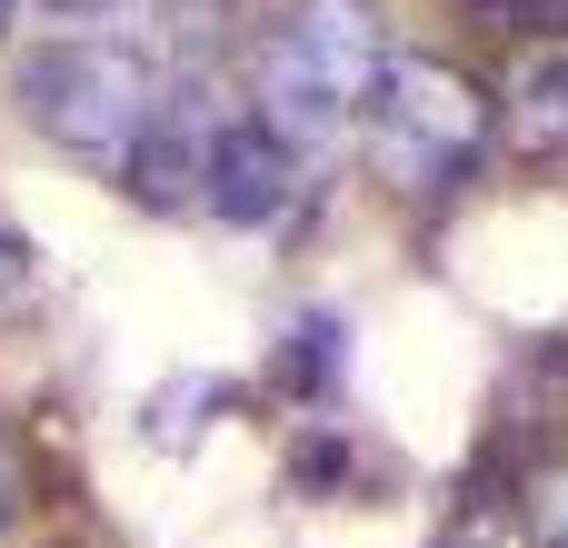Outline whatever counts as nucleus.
Instances as JSON below:
<instances>
[{
	"mask_svg": "<svg viewBox=\"0 0 568 548\" xmlns=\"http://www.w3.org/2000/svg\"><path fill=\"white\" fill-rule=\"evenodd\" d=\"M300 200V140H280L260 110H220L200 140V210L230 230H270Z\"/></svg>",
	"mask_w": 568,
	"mask_h": 548,
	"instance_id": "obj_4",
	"label": "nucleus"
},
{
	"mask_svg": "<svg viewBox=\"0 0 568 548\" xmlns=\"http://www.w3.org/2000/svg\"><path fill=\"white\" fill-rule=\"evenodd\" d=\"M369 150H379V170L399 180V190H459L469 180V160L489 150V100L469 90V70H449V60H389V80H379V100H369Z\"/></svg>",
	"mask_w": 568,
	"mask_h": 548,
	"instance_id": "obj_3",
	"label": "nucleus"
},
{
	"mask_svg": "<svg viewBox=\"0 0 568 548\" xmlns=\"http://www.w3.org/2000/svg\"><path fill=\"white\" fill-rule=\"evenodd\" d=\"M389 20L369 0H290L260 40V120L300 150L339 140L369 120L379 80H389Z\"/></svg>",
	"mask_w": 568,
	"mask_h": 548,
	"instance_id": "obj_1",
	"label": "nucleus"
},
{
	"mask_svg": "<svg viewBox=\"0 0 568 548\" xmlns=\"http://www.w3.org/2000/svg\"><path fill=\"white\" fill-rule=\"evenodd\" d=\"M10 519H20V459L0 449V529H10Z\"/></svg>",
	"mask_w": 568,
	"mask_h": 548,
	"instance_id": "obj_6",
	"label": "nucleus"
},
{
	"mask_svg": "<svg viewBox=\"0 0 568 548\" xmlns=\"http://www.w3.org/2000/svg\"><path fill=\"white\" fill-rule=\"evenodd\" d=\"M50 10H120V0H50Z\"/></svg>",
	"mask_w": 568,
	"mask_h": 548,
	"instance_id": "obj_8",
	"label": "nucleus"
},
{
	"mask_svg": "<svg viewBox=\"0 0 568 548\" xmlns=\"http://www.w3.org/2000/svg\"><path fill=\"white\" fill-rule=\"evenodd\" d=\"M499 130H509L519 160H568V40H539V50L509 70Z\"/></svg>",
	"mask_w": 568,
	"mask_h": 548,
	"instance_id": "obj_5",
	"label": "nucleus"
},
{
	"mask_svg": "<svg viewBox=\"0 0 568 548\" xmlns=\"http://www.w3.org/2000/svg\"><path fill=\"white\" fill-rule=\"evenodd\" d=\"M549 548H568V529H559V539H549Z\"/></svg>",
	"mask_w": 568,
	"mask_h": 548,
	"instance_id": "obj_9",
	"label": "nucleus"
},
{
	"mask_svg": "<svg viewBox=\"0 0 568 548\" xmlns=\"http://www.w3.org/2000/svg\"><path fill=\"white\" fill-rule=\"evenodd\" d=\"M10 90H20V120L50 150L90 160V170H120L140 150V130L160 120V100H170L160 70L140 50H120V40H40Z\"/></svg>",
	"mask_w": 568,
	"mask_h": 548,
	"instance_id": "obj_2",
	"label": "nucleus"
},
{
	"mask_svg": "<svg viewBox=\"0 0 568 548\" xmlns=\"http://www.w3.org/2000/svg\"><path fill=\"white\" fill-rule=\"evenodd\" d=\"M10 30H20V0H0V40H10Z\"/></svg>",
	"mask_w": 568,
	"mask_h": 548,
	"instance_id": "obj_7",
	"label": "nucleus"
}]
</instances>
